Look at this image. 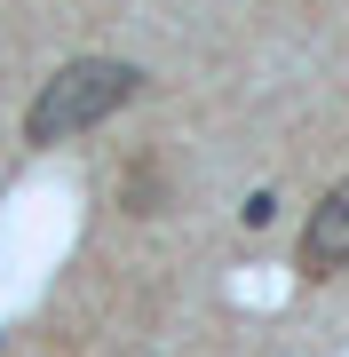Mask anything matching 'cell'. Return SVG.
Segmentation results:
<instances>
[{
	"label": "cell",
	"mask_w": 349,
	"mask_h": 357,
	"mask_svg": "<svg viewBox=\"0 0 349 357\" xmlns=\"http://www.w3.org/2000/svg\"><path fill=\"white\" fill-rule=\"evenodd\" d=\"M143 96V72L127 56H72L40 79V96L24 103V143H64V135H88L95 119H111L119 103Z\"/></svg>",
	"instance_id": "obj_1"
},
{
	"label": "cell",
	"mask_w": 349,
	"mask_h": 357,
	"mask_svg": "<svg viewBox=\"0 0 349 357\" xmlns=\"http://www.w3.org/2000/svg\"><path fill=\"white\" fill-rule=\"evenodd\" d=\"M294 270H302L310 286L349 270V183H334V191L310 206V222H302V246H294Z\"/></svg>",
	"instance_id": "obj_2"
},
{
	"label": "cell",
	"mask_w": 349,
	"mask_h": 357,
	"mask_svg": "<svg viewBox=\"0 0 349 357\" xmlns=\"http://www.w3.org/2000/svg\"><path fill=\"white\" fill-rule=\"evenodd\" d=\"M119 206H127V215H159V206H167V167H159L151 151L127 159V175H119Z\"/></svg>",
	"instance_id": "obj_3"
},
{
	"label": "cell",
	"mask_w": 349,
	"mask_h": 357,
	"mask_svg": "<svg viewBox=\"0 0 349 357\" xmlns=\"http://www.w3.org/2000/svg\"><path fill=\"white\" fill-rule=\"evenodd\" d=\"M270 222H278V199L254 191V199H246V230H270Z\"/></svg>",
	"instance_id": "obj_4"
}]
</instances>
